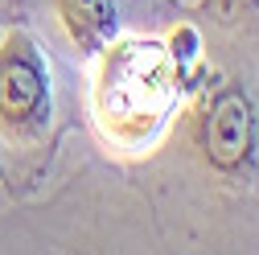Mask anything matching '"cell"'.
Masks as SVG:
<instances>
[{
  "label": "cell",
  "instance_id": "6da1fadb",
  "mask_svg": "<svg viewBox=\"0 0 259 255\" xmlns=\"http://www.w3.org/2000/svg\"><path fill=\"white\" fill-rule=\"evenodd\" d=\"M140 165L177 210H259V33L206 29L185 99Z\"/></svg>",
  "mask_w": 259,
  "mask_h": 255
},
{
  "label": "cell",
  "instance_id": "5b68a950",
  "mask_svg": "<svg viewBox=\"0 0 259 255\" xmlns=\"http://www.w3.org/2000/svg\"><path fill=\"white\" fill-rule=\"evenodd\" d=\"M189 21L214 33H259V0H193Z\"/></svg>",
  "mask_w": 259,
  "mask_h": 255
},
{
  "label": "cell",
  "instance_id": "3957f363",
  "mask_svg": "<svg viewBox=\"0 0 259 255\" xmlns=\"http://www.w3.org/2000/svg\"><path fill=\"white\" fill-rule=\"evenodd\" d=\"M58 144V82L41 37L29 25L0 29V156L5 177H37Z\"/></svg>",
  "mask_w": 259,
  "mask_h": 255
},
{
  "label": "cell",
  "instance_id": "7a4b0ae2",
  "mask_svg": "<svg viewBox=\"0 0 259 255\" xmlns=\"http://www.w3.org/2000/svg\"><path fill=\"white\" fill-rule=\"evenodd\" d=\"M202 50L206 29L189 17L165 37L127 33L99 50L91 74V123L111 156L144 161L165 140Z\"/></svg>",
  "mask_w": 259,
  "mask_h": 255
},
{
  "label": "cell",
  "instance_id": "277c9868",
  "mask_svg": "<svg viewBox=\"0 0 259 255\" xmlns=\"http://www.w3.org/2000/svg\"><path fill=\"white\" fill-rule=\"evenodd\" d=\"M54 21L62 25L70 50L87 62L99 58V50L119 37V9L115 0H50Z\"/></svg>",
  "mask_w": 259,
  "mask_h": 255
}]
</instances>
